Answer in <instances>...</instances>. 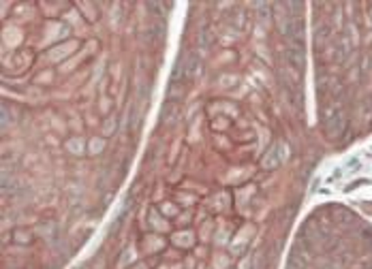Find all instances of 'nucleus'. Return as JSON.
Instances as JSON below:
<instances>
[{
	"instance_id": "obj_1",
	"label": "nucleus",
	"mask_w": 372,
	"mask_h": 269,
	"mask_svg": "<svg viewBox=\"0 0 372 269\" xmlns=\"http://www.w3.org/2000/svg\"><path fill=\"white\" fill-rule=\"evenodd\" d=\"M285 156H287V145H285L283 141H278V143H274L272 148L266 152L261 165H263L266 169H276L278 165L285 160Z\"/></svg>"
},
{
	"instance_id": "obj_2",
	"label": "nucleus",
	"mask_w": 372,
	"mask_h": 269,
	"mask_svg": "<svg viewBox=\"0 0 372 269\" xmlns=\"http://www.w3.org/2000/svg\"><path fill=\"white\" fill-rule=\"evenodd\" d=\"M178 68H182V77L191 82V80H195L199 73H201V62H199V58H197L195 54H191Z\"/></svg>"
}]
</instances>
